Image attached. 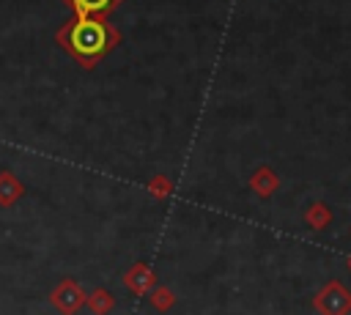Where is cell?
<instances>
[{"label":"cell","mask_w":351,"mask_h":315,"mask_svg":"<svg viewBox=\"0 0 351 315\" xmlns=\"http://www.w3.org/2000/svg\"><path fill=\"white\" fill-rule=\"evenodd\" d=\"M88 307H90L96 315H107V312L115 307V299H112V293H107L104 288H99V290H93V293L88 296Z\"/></svg>","instance_id":"cell-6"},{"label":"cell","mask_w":351,"mask_h":315,"mask_svg":"<svg viewBox=\"0 0 351 315\" xmlns=\"http://www.w3.org/2000/svg\"><path fill=\"white\" fill-rule=\"evenodd\" d=\"M71 49L77 52V55H96V52H101L104 49V44H107V36H104V27L99 25V22H93V19H80L74 27H71Z\"/></svg>","instance_id":"cell-1"},{"label":"cell","mask_w":351,"mask_h":315,"mask_svg":"<svg viewBox=\"0 0 351 315\" xmlns=\"http://www.w3.org/2000/svg\"><path fill=\"white\" fill-rule=\"evenodd\" d=\"M173 301H176V296H173L167 288H156V290L151 293V304H154L156 310H162V312H165V310H170V307H173Z\"/></svg>","instance_id":"cell-8"},{"label":"cell","mask_w":351,"mask_h":315,"mask_svg":"<svg viewBox=\"0 0 351 315\" xmlns=\"http://www.w3.org/2000/svg\"><path fill=\"white\" fill-rule=\"evenodd\" d=\"M49 301L58 312L63 315H74L82 304H88V293L74 282V279H63L55 285V290L49 293Z\"/></svg>","instance_id":"cell-2"},{"label":"cell","mask_w":351,"mask_h":315,"mask_svg":"<svg viewBox=\"0 0 351 315\" xmlns=\"http://www.w3.org/2000/svg\"><path fill=\"white\" fill-rule=\"evenodd\" d=\"M123 282H126V288H132L134 293H145V290L154 288L156 277H154V271H151L145 263H137V266H132V268L126 271Z\"/></svg>","instance_id":"cell-4"},{"label":"cell","mask_w":351,"mask_h":315,"mask_svg":"<svg viewBox=\"0 0 351 315\" xmlns=\"http://www.w3.org/2000/svg\"><path fill=\"white\" fill-rule=\"evenodd\" d=\"M151 192H156V194H167V181H151Z\"/></svg>","instance_id":"cell-10"},{"label":"cell","mask_w":351,"mask_h":315,"mask_svg":"<svg viewBox=\"0 0 351 315\" xmlns=\"http://www.w3.org/2000/svg\"><path fill=\"white\" fill-rule=\"evenodd\" d=\"M252 186H255V189H258L261 194H269V192L274 189V178H271V175H269L266 170H261V173H258L255 178H252Z\"/></svg>","instance_id":"cell-9"},{"label":"cell","mask_w":351,"mask_h":315,"mask_svg":"<svg viewBox=\"0 0 351 315\" xmlns=\"http://www.w3.org/2000/svg\"><path fill=\"white\" fill-rule=\"evenodd\" d=\"M315 304H318V310L326 312V315H343V312L348 310L351 299H348V293H346L340 285H329V288L318 296Z\"/></svg>","instance_id":"cell-3"},{"label":"cell","mask_w":351,"mask_h":315,"mask_svg":"<svg viewBox=\"0 0 351 315\" xmlns=\"http://www.w3.org/2000/svg\"><path fill=\"white\" fill-rule=\"evenodd\" d=\"M110 5V0H74V8H77V14L85 19L88 14H93V11H104Z\"/></svg>","instance_id":"cell-7"},{"label":"cell","mask_w":351,"mask_h":315,"mask_svg":"<svg viewBox=\"0 0 351 315\" xmlns=\"http://www.w3.org/2000/svg\"><path fill=\"white\" fill-rule=\"evenodd\" d=\"M22 192V184L11 173H0V205H11Z\"/></svg>","instance_id":"cell-5"}]
</instances>
